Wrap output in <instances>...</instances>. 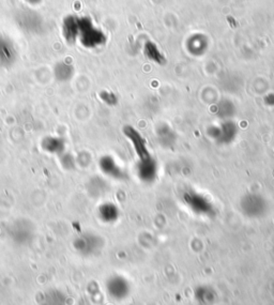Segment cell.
I'll use <instances>...</instances> for the list:
<instances>
[{
  "label": "cell",
  "mask_w": 274,
  "mask_h": 305,
  "mask_svg": "<svg viewBox=\"0 0 274 305\" xmlns=\"http://www.w3.org/2000/svg\"><path fill=\"white\" fill-rule=\"evenodd\" d=\"M238 125L232 120H223L208 128V136L218 145H230L238 136Z\"/></svg>",
  "instance_id": "6da1fadb"
},
{
  "label": "cell",
  "mask_w": 274,
  "mask_h": 305,
  "mask_svg": "<svg viewBox=\"0 0 274 305\" xmlns=\"http://www.w3.org/2000/svg\"><path fill=\"white\" fill-rule=\"evenodd\" d=\"M36 227L31 221L27 219H17L11 223L8 228V234L11 240L19 245H25L31 241Z\"/></svg>",
  "instance_id": "7a4b0ae2"
},
{
  "label": "cell",
  "mask_w": 274,
  "mask_h": 305,
  "mask_svg": "<svg viewBox=\"0 0 274 305\" xmlns=\"http://www.w3.org/2000/svg\"><path fill=\"white\" fill-rule=\"evenodd\" d=\"M159 175V165L152 156L138 159L137 176L145 183H152Z\"/></svg>",
  "instance_id": "3957f363"
},
{
  "label": "cell",
  "mask_w": 274,
  "mask_h": 305,
  "mask_svg": "<svg viewBox=\"0 0 274 305\" xmlns=\"http://www.w3.org/2000/svg\"><path fill=\"white\" fill-rule=\"evenodd\" d=\"M99 238L92 233L79 234L74 240L73 246L78 254L83 256H89L96 253L99 249Z\"/></svg>",
  "instance_id": "277c9868"
},
{
  "label": "cell",
  "mask_w": 274,
  "mask_h": 305,
  "mask_svg": "<svg viewBox=\"0 0 274 305\" xmlns=\"http://www.w3.org/2000/svg\"><path fill=\"white\" fill-rule=\"evenodd\" d=\"M99 167L106 177L115 180H122L125 177V169L120 166V164L112 155H103L99 161Z\"/></svg>",
  "instance_id": "5b68a950"
},
{
  "label": "cell",
  "mask_w": 274,
  "mask_h": 305,
  "mask_svg": "<svg viewBox=\"0 0 274 305\" xmlns=\"http://www.w3.org/2000/svg\"><path fill=\"white\" fill-rule=\"evenodd\" d=\"M41 148L46 153L59 156L67 151V140L58 135H48L41 142Z\"/></svg>",
  "instance_id": "8992f818"
},
{
  "label": "cell",
  "mask_w": 274,
  "mask_h": 305,
  "mask_svg": "<svg viewBox=\"0 0 274 305\" xmlns=\"http://www.w3.org/2000/svg\"><path fill=\"white\" fill-rule=\"evenodd\" d=\"M59 159H60L61 166L65 168L66 171H73V169L76 167L75 159L73 157V155L68 151H66L65 153H62L61 155H59Z\"/></svg>",
  "instance_id": "52a82bcc"
},
{
  "label": "cell",
  "mask_w": 274,
  "mask_h": 305,
  "mask_svg": "<svg viewBox=\"0 0 274 305\" xmlns=\"http://www.w3.org/2000/svg\"><path fill=\"white\" fill-rule=\"evenodd\" d=\"M116 207L113 203H104L100 208V215L104 220H110V218H115Z\"/></svg>",
  "instance_id": "ba28073f"
},
{
  "label": "cell",
  "mask_w": 274,
  "mask_h": 305,
  "mask_svg": "<svg viewBox=\"0 0 274 305\" xmlns=\"http://www.w3.org/2000/svg\"><path fill=\"white\" fill-rule=\"evenodd\" d=\"M60 296H61L60 292L50 291L49 295L45 297L44 301L42 302V304L41 305H65V301L63 300H60V301H58L57 303H54Z\"/></svg>",
  "instance_id": "9c48e42d"
}]
</instances>
